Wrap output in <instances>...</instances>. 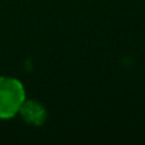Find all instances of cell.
<instances>
[{"label": "cell", "instance_id": "cell-1", "mask_svg": "<svg viewBox=\"0 0 145 145\" xmlns=\"http://www.w3.org/2000/svg\"><path fill=\"white\" fill-rule=\"evenodd\" d=\"M25 101L23 84L15 78L0 76V118L8 120L19 113Z\"/></svg>", "mask_w": 145, "mask_h": 145}, {"label": "cell", "instance_id": "cell-2", "mask_svg": "<svg viewBox=\"0 0 145 145\" xmlns=\"http://www.w3.org/2000/svg\"><path fill=\"white\" fill-rule=\"evenodd\" d=\"M19 115L22 116V118L27 123L35 126H41L47 117L46 108L40 102L32 99H25L23 102L22 107L19 110Z\"/></svg>", "mask_w": 145, "mask_h": 145}]
</instances>
